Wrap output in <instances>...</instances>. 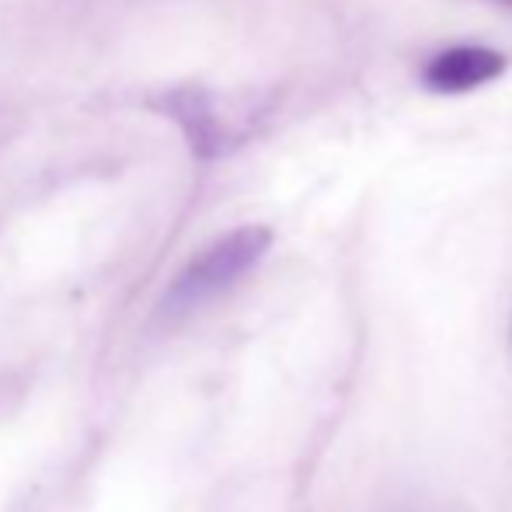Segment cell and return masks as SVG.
Here are the masks:
<instances>
[{"instance_id":"6da1fadb","label":"cell","mask_w":512,"mask_h":512,"mask_svg":"<svg viewBox=\"0 0 512 512\" xmlns=\"http://www.w3.org/2000/svg\"><path fill=\"white\" fill-rule=\"evenodd\" d=\"M272 248V230L262 223H248L230 234L216 237L206 251H199L178 279L164 293V310L168 314H189V310L209 304L230 286H237Z\"/></svg>"},{"instance_id":"7a4b0ae2","label":"cell","mask_w":512,"mask_h":512,"mask_svg":"<svg viewBox=\"0 0 512 512\" xmlns=\"http://www.w3.org/2000/svg\"><path fill=\"white\" fill-rule=\"evenodd\" d=\"M150 108H157L161 115L175 119L178 126H182L185 140H189L192 154L203 157V161L227 154V150L237 143L234 122H230V115H223L216 95H209L206 88L164 91L161 98H154V102H150Z\"/></svg>"},{"instance_id":"3957f363","label":"cell","mask_w":512,"mask_h":512,"mask_svg":"<svg viewBox=\"0 0 512 512\" xmlns=\"http://www.w3.org/2000/svg\"><path fill=\"white\" fill-rule=\"evenodd\" d=\"M502 70H506V56L495 53V49L453 46L425 63L422 81L436 95H464V91H478L485 84L499 81Z\"/></svg>"}]
</instances>
